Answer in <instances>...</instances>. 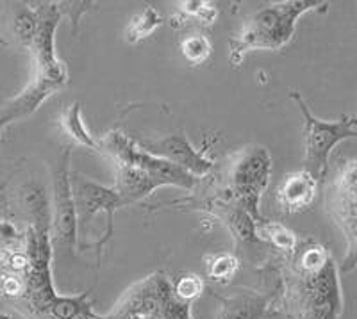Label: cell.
<instances>
[{
  "instance_id": "30bf717a",
  "label": "cell",
  "mask_w": 357,
  "mask_h": 319,
  "mask_svg": "<svg viewBox=\"0 0 357 319\" xmlns=\"http://www.w3.org/2000/svg\"><path fill=\"white\" fill-rule=\"evenodd\" d=\"M318 180L305 170L288 175L277 189V205L282 212L295 215L307 209L317 199Z\"/></svg>"
},
{
  "instance_id": "7402d4cb",
  "label": "cell",
  "mask_w": 357,
  "mask_h": 319,
  "mask_svg": "<svg viewBox=\"0 0 357 319\" xmlns=\"http://www.w3.org/2000/svg\"><path fill=\"white\" fill-rule=\"evenodd\" d=\"M0 319H11V316H9V314H0Z\"/></svg>"
},
{
  "instance_id": "7a4b0ae2",
  "label": "cell",
  "mask_w": 357,
  "mask_h": 319,
  "mask_svg": "<svg viewBox=\"0 0 357 319\" xmlns=\"http://www.w3.org/2000/svg\"><path fill=\"white\" fill-rule=\"evenodd\" d=\"M293 100L298 104L304 114V162L305 171L314 180H321L327 175L329 155L337 143L356 138V118L345 116L337 121H324L312 116L305 102L293 91Z\"/></svg>"
},
{
  "instance_id": "9a60e30c",
  "label": "cell",
  "mask_w": 357,
  "mask_h": 319,
  "mask_svg": "<svg viewBox=\"0 0 357 319\" xmlns=\"http://www.w3.org/2000/svg\"><path fill=\"white\" fill-rule=\"evenodd\" d=\"M257 235L268 241L277 250L293 251L296 247V238L289 228L277 221H264L257 225Z\"/></svg>"
},
{
  "instance_id": "52a82bcc",
  "label": "cell",
  "mask_w": 357,
  "mask_h": 319,
  "mask_svg": "<svg viewBox=\"0 0 357 319\" xmlns=\"http://www.w3.org/2000/svg\"><path fill=\"white\" fill-rule=\"evenodd\" d=\"M139 148L145 150L146 154L155 155L159 159L172 162L181 170L188 171L190 175H206L211 170V161H207L200 152H197L186 136H167L158 141H143Z\"/></svg>"
},
{
  "instance_id": "9c48e42d",
  "label": "cell",
  "mask_w": 357,
  "mask_h": 319,
  "mask_svg": "<svg viewBox=\"0 0 357 319\" xmlns=\"http://www.w3.org/2000/svg\"><path fill=\"white\" fill-rule=\"evenodd\" d=\"M72 196L73 205H75V218H77V225L84 228L89 223V219L93 218L100 210H107V215H113V210L116 207L122 205L120 199L116 196L114 189H107L102 187L95 182L88 180L84 177H75L72 182Z\"/></svg>"
},
{
  "instance_id": "ac0fdd59",
  "label": "cell",
  "mask_w": 357,
  "mask_h": 319,
  "mask_svg": "<svg viewBox=\"0 0 357 319\" xmlns=\"http://www.w3.org/2000/svg\"><path fill=\"white\" fill-rule=\"evenodd\" d=\"M181 13H183L184 20L186 18H193L202 24H213L216 18V8L211 2H204V0H188V2H181Z\"/></svg>"
},
{
  "instance_id": "277c9868",
  "label": "cell",
  "mask_w": 357,
  "mask_h": 319,
  "mask_svg": "<svg viewBox=\"0 0 357 319\" xmlns=\"http://www.w3.org/2000/svg\"><path fill=\"white\" fill-rule=\"evenodd\" d=\"M272 159L264 148H247L238 154L229 168L232 193L243 202L252 215H257V202L268 184Z\"/></svg>"
},
{
  "instance_id": "2e32d148",
  "label": "cell",
  "mask_w": 357,
  "mask_h": 319,
  "mask_svg": "<svg viewBox=\"0 0 357 319\" xmlns=\"http://www.w3.org/2000/svg\"><path fill=\"white\" fill-rule=\"evenodd\" d=\"M238 267H240V263L231 254L211 255V257L206 259V271L213 280L232 279L236 271H238Z\"/></svg>"
},
{
  "instance_id": "3957f363",
  "label": "cell",
  "mask_w": 357,
  "mask_h": 319,
  "mask_svg": "<svg viewBox=\"0 0 357 319\" xmlns=\"http://www.w3.org/2000/svg\"><path fill=\"white\" fill-rule=\"evenodd\" d=\"M98 145H100V152H106L111 161L138 166L139 170L151 175L159 186H178L184 187V189H191L195 186V177L193 175L181 170V168L165 161V159L146 154L145 150L134 145L123 134H106L102 138V141H98Z\"/></svg>"
},
{
  "instance_id": "d6986e66",
  "label": "cell",
  "mask_w": 357,
  "mask_h": 319,
  "mask_svg": "<svg viewBox=\"0 0 357 319\" xmlns=\"http://www.w3.org/2000/svg\"><path fill=\"white\" fill-rule=\"evenodd\" d=\"M329 263V254L325 251L324 247H311L301 255V267L307 275H314V273L324 270Z\"/></svg>"
},
{
  "instance_id": "5bb4252c",
  "label": "cell",
  "mask_w": 357,
  "mask_h": 319,
  "mask_svg": "<svg viewBox=\"0 0 357 319\" xmlns=\"http://www.w3.org/2000/svg\"><path fill=\"white\" fill-rule=\"evenodd\" d=\"M162 24V17L155 11L154 8H146L145 11L136 15V17L130 20L129 27H127L126 40L129 43H138V41L145 40V38L151 36L155 29Z\"/></svg>"
},
{
  "instance_id": "4fadbf2b",
  "label": "cell",
  "mask_w": 357,
  "mask_h": 319,
  "mask_svg": "<svg viewBox=\"0 0 357 319\" xmlns=\"http://www.w3.org/2000/svg\"><path fill=\"white\" fill-rule=\"evenodd\" d=\"M61 127L65 130V134L68 136L72 141H75L77 145L86 146V148L98 150L100 152V145H98L97 139L89 134V130L86 129L84 121L81 116V104L79 102H73L66 107L61 113Z\"/></svg>"
},
{
  "instance_id": "e0dca14e",
  "label": "cell",
  "mask_w": 357,
  "mask_h": 319,
  "mask_svg": "<svg viewBox=\"0 0 357 319\" xmlns=\"http://www.w3.org/2000/svg\"><path fill=\"white\" fill-rule=\"evenodd\" d=\"M181 52L193 65H202L211 56V43L202 34H191L181 43Z\"/></svg>"
},
{
  "instance_id": "ffe728a7",
  "label": "cell",
  "mask_w": 357,
  "mask_h": 319,
  "mask_svg": "<svg viewBox=\"0 0 357 319\" xmlns=\"http://www.w3.org/2000/svg\"><path fill=\"white\" fill-rule=\"evenodd\" d=\"M25 291H27V282H25V275H22V273L8 271L6 275L0 277V295L18 299L24 298Z\"/></svg>"
},
{
  "instance_id": "6da1fadb",
  "label": "cell",
  "mask_w": 357,
  "mask_h": 319,
  "mask_svg": "<svg viewBox=\"0 0 357 319\" xmlns=\"http://www.w3.org/2000/svg\"><path fill=\"white\" fill-rule=\"evenodd\" d=\"M325 6V2L288 0L266 6L248 18L238 36L231 41V63L241 65L252 50H279L295 34L296 20L304 13Z\"/></svg>"
},
{
  "instance_id": "5b68a950",
  "label": "cell",
  "mask_w": 357,
  "mask_h": 319,
  "mask_svg": "<svg viewBox=\"0 0 357 319\" xmlns=\"http://www.w3.org/2000/svg\"><path fill=\"white\" fill-rule=\"evenodd\" d=\"M38 27L31 50L36 56V77L56 82L59 86L68 84L66 66L56 56L54 34L63 15L61 4H38Z\"/></svg>"
},
{
  "instance_id": "8fae6325",
  "label": "cell",
  "mask_w": 357,
  "mask_h": 319,
  "mask_svg": "<svg viewBox=\"0 0 357 319\" xmlns=\"http://www.w3.org/2000/svg\"><path fill=\"white\" fill-rule=\"evenodd\" d=\"M114 170H116V184L113 189L122 205L138 202V200L149 196L155 187H159L158 182L146 171L139 170L138 166L114 162Z\"/></svg>"
},
{
  "instance_id": "44dd1931",
  "label": "cell",
  "mask_w": 357,
  "mask_h": 319,
  "mask_svg": "<svg viewBox=\"0 0 357 319\" xmlns=\"http://www.w3.org/2000/svg\"><path fill=\"white\" fill-rule=\"evenodd\" d=\"M202 289L204 283L197 275H183L175 282V295L183 299V302L195 299L197 296H200Z\"/></svg>"
},
{
  "instance_id": "7c38bea8",
  "label": "cell",
  "mask_w": 357,
  "mask_h": 319,
  "mask_svg": "<svg viewBox=\"0 0 357 319\" xmlns=\"http://www.w3.org/2000/svg\"><path fill=\"white\" fill-rule=\"evenodd\" d=\"M61 88L63 86L56 84V82L45 81V79L41 77H34V81L31 82L15 100H11L6 105L0 121H2V123H8V121L20 120V118L33 114L34 111H38V107H40L47 98L52 97V95L56 93V91H59Z\"/></svg>"
},
{
  "instance_id": "8992f818",
  "label": "cell",
  "mask_w": 357,
  "mask_h": 319,
  "mask_svg": "<svg viewBox=\"0 0 357 319\" xmlns=\"http://www.w3.org/2000/svg\"><path fill=\"white\" fill-rule=\"evenodd\" d=\"M331 210L340 223L341 231L347 235L349 247V267H352L354 254H356V161L350 159L340 166L336 178H334L333 200Z\"/></svg>"
},
{
  "instance_id": "603a6c76",
  "label": "cell",
  "mask_w": 357,
  "mask_h": 319,
  "mask_svg": "<svg viewBox=\"0 0 357 319\" xmlns=\"http://www.w3.org/2000/svg\"><path fill=\"white\" fill-rule=\"evenodd\" d=\"M2 125H4V123H2V121H0V130H2Z\"/></svg>"
},
{
  "instance_id": "ba28073f",
  "label": "cell",
  "mask_w": 357,
  "mask_h": 319,
  "mask_svg": "<svg viewBox=\"0 0 357 319\" xmlns=\"http://www.w3.org/2000/svg\"><path fill=\"white\" fill-rule=\"evenodd\" d=\"M66 161H68V154H65V159L54 173L52 221L57 239L73 247L75 234H77V218H75V205H73L72 196V178H70Z\"/></svg>"
}]
</instances>
